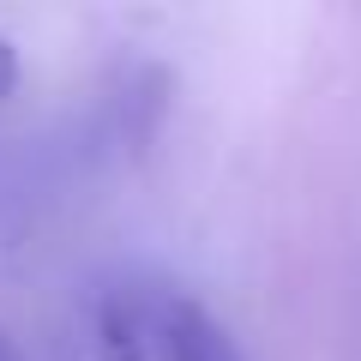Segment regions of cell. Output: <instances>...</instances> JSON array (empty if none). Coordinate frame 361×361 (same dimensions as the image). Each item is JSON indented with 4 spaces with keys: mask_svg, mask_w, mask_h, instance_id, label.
Masks as SVG:
<instances>
[{
    "mask_svg": "<svg viewBox=\"0 0 361 361\" xmlns=\"http://www.w3.org/2000/svg\"><path fill=\"white\" fill-rule=\"evenodd\" d=\"M18 85V49H13V37H0V97Z\"/></svg>",
    "mask_w": 361,
    "mask_h": 361,
    "instance_id": "7a4b0ae2",
    "label": "cell"
},
{
    "mask_svg": "<svg viewBox=\"0 0 361 361\" xmlns=\"http://www.w3.org/2000/svg\"><path fill=\"white\" fill-rule=\"evenodd\" d=\"M97 361H247L223 319L157 271H127L97 295Z\"/></svg>",
    "mask_w": 361,
    "mask_h": 361,
    "instance_id": "6da1fadb",
    "label": "cell"
},
{
    "mask_svg": "<svg viewBox=\"0 0 361 361\" xmlns=\"http://www.w3.org/2000/svg\"><path fill=\"white\" fill-rule=\"evenodd\" d=\"M0 361H25V355H18V349L6 343V337H0Z\"/></svg>",
    "mask_w": 361,
    "mask_h": 361,
    "instance_id": "3957f363",
    "label": "cell"
}]
</instances>
